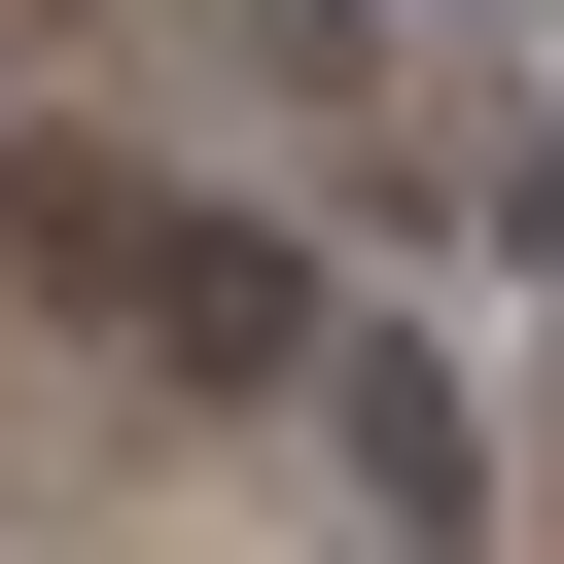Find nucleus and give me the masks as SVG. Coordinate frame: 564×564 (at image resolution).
Masks as SVG:
<instances>
[{"label": "nucleus", "mask_w": 564, "mask_h": 564, "mask_svg": "<svg viewBox=\"0 0 564 564\" xmlns=\"http://www.w3.org/2000/svg\"><path fill=\"white\" fill-rule=\"evenodd\" d=\"M317 423H352V494H388V564L458 529V352H317Z\"/></svg>", "instance_id": "obj_1"}]
</instances>
